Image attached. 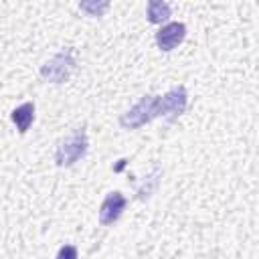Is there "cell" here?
Masks as SVG:
<instances>
[{"mask_svg": "<svg viewBox=\"0 0 259 259\" xmlns=\"http://www.w3.org/2000/svg\"><path fill=\"white\" fill-rule=\"evenodd\" d=\"M87 150H89V138H87L85 125L75 127L65 140L59 142L57 152H55V162L59 168H69L77 164L79 160H83Z\"/></svg>", "mask_w": 259, "mask_h": 259, "instance_id": "6da1fadb", "label": "cell"}, {"mask_svg": "<svg viewBox=\"0 0 259 259\" xmlns=\"http://www.w3.org/2000/svg\"><path fill=\"white\" fill-rule=\"evenodd\" d=\"M160 97L162 95H144L136 105L119 115V125L123 130H138L160 117Z\"/></svg>", "mask_w": 259, "mask_h": 259, "instance_id": "7a4b0ae2", "label": "cell"}, {"mask_svg": "<svg viewBox=\"0 0 259 259\" xmlns=\"http://www.w3.org/2000/svg\"><path fill=\"white\" fill-rule=\"evenodd\" d=\"M75 51L71 47L61 49L40 67V77L49 83H65L75 71Z\"/></svg>", "mask_w": 259, "mask_h": 259, "instance_id": "3957f363", "label": "cell"}, {"mask_svg": "<svg viewBox=\"0 0 259 259\" xmlns=\"http://www.w3.org/2000/svg\"><path fill=\"white\" fill-rule=\"evenodd\" d=\"M188 107V91L184 85H176L160 97V117L168 123L176 121Z\"/></svg>", "mask_w": 259, "mask_h": 259, "instance_id": "277c9868", "label": "cell"}, {"mask_svg": "<svg viewBox=\"0 0 259 259\" xmlns=\"http://www.w3.org/2000/svg\"><path fill=\"white\" fill-rule=\"evenodd\" d=\"M125 204H127V198H125L119 190L109 192V194L101 200V204H99V212H97L99 225L109 227V225L117 223L119 217H121V212L125 210Z\"/></svg>", "mask_w": 259, "mask_h": 259, "instance_id": "5b68a950", "label": "cell"}, {"mask_svg": "<svg viewBox=\"0 0 259 259\" xmlns=\"http://www.w3.org/2000/svg\"><path fill=\"white\" fill-rule=\"evenodd\" d=\"M184 38H186V24L178 22V20H172V22L160 26V30L156 32V45L164 53L174 51Z\"/></svg>", "mask_w": 259, "mask_h": 259, "instance_id": "8992f818", "label": "cell"}, {"mask_svg": "<svg viewBox=\"0 0 259 259\" xmlns=\"http://www.w3.org/2000/svg\"><path fill=\"white\" fill-rule=\"evenodd\" d=\"M10 117H12V123L16 125V130L20 134H26L28 127L32 125V121H34V103L32 101L20 103L16 109H12Z\"/></svg>", "mask_w": 259, "mask_h": 259, "instance_id": "52a82bcc", "label": "cell"}, {"mask_svg": "<svg viewBox=\"0 0 259 259\" xmlns=\"http://www.w3.org/2000/svg\"><path fill=\"white\" fill-rule=\"evenodd\" d=\"M172 10H170V4L168 2H162V0H150L148 6H146V16H148V22L152 24H168V18H170Z\"/></svg>", "mask_w": 259, "mask_h": 259, "instance_id": "ba28073f", "label": "cell"}, {"mask_svg": "<svg viewBox=\"0 0 259 259\" xmlns=\"http://www.w3.org/2000/svg\"><path fill=\"white\" fill-rule=\"evenodd\" d=\"M160 178H162V170L156 166V168L142 180V184L136 188L138 198H140V200H148V198L158 190V186H160Z\"/></svg>", "mask_w": 259, "mask_h": 259, "instance_id": "9c48e42d", "label": "cell"}, {"mask_svg": "<svg viewBox=\"0 0 259 259\" xmlns=\"http://www.w3.org/2000/svg\"><path fill=\"white\" fill-rule=\"evenodd\" d=\"M109 8V2H81L79 10H83L87 16H101Z\"/></svg>", "mask_w": 259, "mask_h": 259, "instance_id": "30bf717a", "label": "cell"}, {"mask_svg": "<svg viewBox=\"0 0 259 259\" xmlns=\"http://www.w3.org/2000/svg\"><path fill=\"white\" fill-rule=\"evenodd\" d=\"M55 259H79V251H77L75 245H63L57 251V257Z\"/></svg>", "mask_w": 259, "mask_h": 259, "instance_id": "8fae6325", "label": "cell"}]
</instances>
